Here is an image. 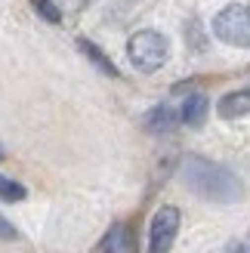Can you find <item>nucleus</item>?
Here are the masks:
<instances>
[{
	"label": "nucleus",
	"mask_w": 250,
	"mask_h": 253,
	"mask_svg": "<svg viewBox=\"0 0 250 253\" xmlns=\"http://www.w3.org/2000/svg\"><path fill=\"white\" fill-rule=\"evenodd\" d=\"M0 238H3V241H12V238H19V232L12 229V225H9L3 216H0Z\"/></svg>",
	"instance_id": "f8f14e48"
},
{
	"label": "nucleus",
	"mask_w": 250,
	"mask_h": 253,
	"mask_svg": "<svg viewBox=\"0 0 250 253\" xmlns=\"http://www.w3.org/2000/svg\"><path fill=\"white\" fill-rule=\"evenodd\" d=\"M213 31L222 43L229 46H250V9L247 6H226L216 12L213 19Z\"/></svg>",
	"instance_id": "7ed1b4c3"
},
{
	"label": "nucleus",
	"mask_w": 250,
	"mask_h": 253,
	"mask_svg": "<svg viewBox=\"0 0 250 253\" xmlns=\"http://www.w3.org/2000/svg\"><path fill=\"white\" fill-rule=\"evenodd\" d=\"M182 179L195 195H201L207 201H222V204H229V201L241 198L238 176L229 173L226 167H219V164H213V161H204V158H195V155L185 158Z\"/></svg>",
	"instance_id": "f257e3e1"
},
{
	"label": "nucleus",
	"mask_w": 250,
	"mask_h": 253,
	"mask_svg": "<svg viewBox=\"0 0 250 253\" xmlns=\"http://www.w3.org/2000/svg\"><path fill=\"white\" fill-rule=\"evenodd\" d=\"M96 253H136L130 229H127L124 222L111 225V229L105 232V238H102V244H99V250H96Z\"/></svg>",
	"instance_id": "39448f33"
},
{
	"label": "nucleus",
	"mask_w": 250,
	"mask_h": 253,
	"mask_svg": "<svg viewBox=\"0 0 250 253\" xmlns=\"http://www.w3.org/2000/svg\"><path fill=\"white\" fill-rule=\"evenodd\" d=\"M0 201H6V204H19V201H25V185L12 182L9 176H0Z\"/></svg>",
	"instance_id": "9d476101"
},
{
	"label": "nucleus",
	"mask_w": 250,
	"mask_h": 253,
	"mask_svg": "<svg viewBox=\"0 0 250 253\" xmlns=\"http://www.w3.org/2000/svg\"><path fill=\"white\" fill-rule=\"evenodd\" d=\"M31 3H34V9L41 12L46 22H62V12L56 9V3H49V0H31Z\"/></svg>",
	"instance_id": "9b49d317"
},
{
	"label": "nucleus",
	"mask_w": 250,
	"mask_h": 253,
	"mask_svg": "<svg viewBox=\"0 0 250 253\" xmlns=\"http://www.w3.org/2000/svg\"><path fill=\"white\" fill-rule=\"evenodd\" d=\"M78 46H81V53H86V56H90V59L96 62V65L105 71V74H111V78L118 74V68L111 65V62H108V56H105V53H102V49H99L96 43H90V41H78Z\"/></svg>",
	"instance_id": "1a4fd4ad"
},
{
	"label": "nucleus",
	"mask_w": 250,
	"mask_h": 253,
	"mask_svg": "<svg viewBox=\"0 0 250 253\" xmlns=\"http://www.w3.org/2000/svg\"><path fill=\"white\" fill-rule=\"evenodd\" d=\"M179 232V210L173 204H164L152 216V229H148V253H170L173 241Z\"/></svg>",
	"instance_id": "20e7f679"
},
{
	"label": "nucleus",
	"mask_w": 250,
	"mask_h": 253,
	"mask_svg": "<svg viewBox=\"0 0 250 253\" xmlns=\"http://www.w3.org/2000/svg\"><path fill=\"white\" fill-rule=\"evenodd\" d=\"M207 96H201V93H192L189 99H185V105H182V121L189 124V126H201L204 124V118H207Z\"/></svg>",
	"instance_id": "6e6552de"
},
{
	"label": "nucleus",
	"mask_w": 250,
	"mask_h": 253,
	"mask_svg": "<svg viewBox=\"0 0 250 253\" xmlns=\"http://www.w3.org/2000/svg\"><path fill=\"white\" fill-rule=\"evenodd\" d=\"M219 115L226 118V121L250 115V90H238V93L222 96V99H219Z\"/></svg>",
	"instance_id": "423d86ee"
},
{
	"label": "nucleus",
	"mask_w": 250,
	"mask_h": 253,
	"mask_svg": "<svg viewBox=\"0 0 250 253\" xmlns=\"http://www.w3.org/2000/svg\"><path fill=\"white\" fill-rule=\"evenodd\" d=\"M127 56H130V62H133L139 71L152 74V71H158V68L167 62L170 43H167V37L161 34V31H148V28H145V31H136V34L130 37Z\"/></svg>",
	"instance_id": "f03ea898"
},
{
	"label": "nucleus",
	"mask_w": 250,
	"mask_h": 253,
	"mask_svg": "<svg viewBox=\"0 0 250 253\" xmlns=\"http://www.w3.org/2000/svg\"><path fill=\"white\" fill-rule=\"evenodd\" d=\"M176 124H179V118H176V111L170 105H158V108L148 111V118H145V126L152 133H170Z\"/></svg>",
	"instance_id": "0eeeda50"
},
{
	"label": "nucleus",
	"mask_w": 250,
	"mask_h": 253,
	"mask_svg": "<svg viewBox=\"0 0 250 253\" xmlns=\"http://www.w3.org/2000/svg\"><path fill=\"white\" fill-rule=\"evenodd\" d=\"M0 161H3V148H0Z\"/></svg>",
	"instance_id": "ddd939ff"
}]
</instances>
